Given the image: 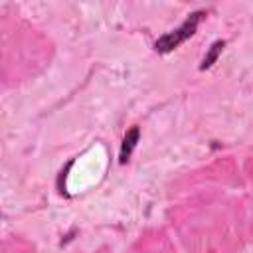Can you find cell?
<instances>
[{
  "instance_id": "6da1fadb",
  "label": "cell",
  "mask_w": 253,
  "mask_h": 253,
  "mask_svg": "<svg viewBox=\"0 0 253 253\" xmlns=\"http://www.w3.org/2000/svg\"><path fill=\"white\" fill-rule=\"evenodd\" d=\"M204 18V12H194L180 28H176L174 32H170V34H166V36H162L156 43H154V47H156V51H160V53H166V51H172L174 47H178L182 42H186L194 32H196V28H198V24H200V20Z\"/></svg>"
},
{
  "instance_id": "7a4b0ae2",
  "label": "cell",
  "mask_w": 253,
  "mask_h": 253,
  "mask_svg": "<svg viewBox=\"0 0 253 253\" xmlns=\"http://www.w3.org/2000/svg\"><path fill=\"white\" fill-rule=\"evenodd\" d=\"M138 136H140V128H138V126H132V128L125 134L123 144H121V154H119V160H121V162H126V160H128V156L132 154V150H134V146H136V142H138Z\"/></svg>"
},
{
  "instance_id": "3957f363",
  "label": "cell",
  "mask_w": 253,
  "mask_h": 253,
  "mask_svg": "<svg viewBox=\"0 0 253 253\" xmlns=\"http://www.w3.org/2000/svg\"><path fill=\"white\" fill-rule=\"evenodd\" d=\"M223 45H225V42H215V43L210 47V51L206 53V57H204V61H202V69H208V67H211V65L217 61V57H219Z\"/></svg>"
}]
</instances>
